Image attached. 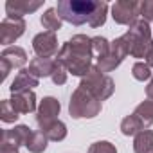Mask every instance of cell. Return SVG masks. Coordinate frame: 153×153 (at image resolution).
Instances as JSON below:
<instances>
[{
  "mask_svg": "<svg viewBox=\"0 0 153 153\" xmlns=\"http://www.w3.org/2000/svg\"><path fill=\"white\" fill-rule=\"evenodd\" d=\"M92 38L87 34H76L65 42L56 56V59L67 68L72 76H83L92 68Z\"/></svg>",
  "mask_w": 153,
  "mask_h": 153,
  "instance_id": "1",
  "label": "cell"
},
{
  "mask_svg": "<svg viewBox=\"0 0 153 153\" xmlns=\"http://www.w3.org/2000/svg\"><path fill=\"white\" fill-rule=\"evenodd\" d=\"M96 7L97 2H92V0H61L56 6V11L63 22H68L72 25H83L90 22Z\"/></svg>",
  "mask_w": 153,
  "mask_h": 153,
  "instance_id": "2",
  "label": "cell"
},
{
  "mask_svg": "<svg viewBox=\"0 0 153 153\" xmlns=\"http://www.w3.org/2000/svg\"><path fill=\"white\" fill-rule=\"evenodd\" d=\"M101 101L83 88H76L68 101V114L72 119H92L101 114Z\"/></svg>",
  "mask_w": 153,
  "mask_h": 153,
  "instance_id": "3",
  "label": "cell"
},
{
  "mask_svg": "<svg viewBox=\"0 0 153 153\" xmlns=\"http://www.w3.org/2000/svg\"><path fill=\"white\" fill-rule=\"evenodd\" d=\"M79 88L90 92L99 101H105V99H108L114 94L115 83H114V79L110 78V76H106L105 72H101L97 68V65H92V68L81 78Z\"/></svg>",
  "mask_w": 153,
  "mask_h": 153,
  "instance_id": "4",
  "label": "cell"
},
{
  "mask_svg": "<svg viewBox=\"0 0 153 153\" xmlns=\"http://www.w3.org/2000/svg\"><path fill=\"white\" fill-rule=\"evenodd\" d=\"M130 40V56L133 58H148L153 51V38L151 29L146 20H139L135 25H131L126 33Z\"/></svg>",
  "mask_w": 153,
  "mask_h": 153,
  "instance_id": "5",
  "label": "cell"
},
{
  "mask_svg": "<svg viewBox=\"0 0 153 153\" xmlns=\"http://www.w3.org/2000/svg\"><path fill=\"white\" fill-rule=\"evenodd\" d=\"M128 54H130V40L126 34H123L110 43V52L105 58L97 59V68L101 72H112L124 61Z\"/></svg>",
  "mask_w": 153,
  "mask_h": 153,
  "instance_id": "6",
  "label": "cell"
},
{
  "mask_svg": "<svg viewBox=\"0 0 153 153\" xmlns=\"http://www.w3.org/2000/svg\"><path fill=\"white\" fill-rule=\"evenodd\" d=\"M140 16V2L135 0H119L112 6V18L121 25H135Z\"/></svg>",
  "mask_w": 153,
  "mask_h": 153,
  "instance_id": "7",
  "label": "cell"
},
{
  "mask_svg": "<svg viewBox=\"0 0 153 153\" xmlns=\"http://www.w3.org/2000/svg\"><path fill=\"white\" fill-rule=\"evenodd\" d=\"M59 110H61V105L56 97L49 96V97H43L40 101V106L36 110V124L40 126V131L58 121Z\"/></svg>",
  "mask_w": 153,
  "mask_h": 153,
  "instance_id": "8",
  "label": "cell"
},
{
  "mask_svg": "<svg viewBox=\"0 0 153 153\" xmlns=\"http://www.w3.org/2000/svg\"><path fill=\"white\" fill-rule=\"evenodd\" d=\"M33 49L36 52L38 58H47V59H52L54 56H58V38H56V33H51V31H45V33H40L33 38Z\"/></svg>",
  "mask_w": 153,
  "mask_h": 153,
  "instance_id": "9",
  "label": "cell"
},
{
  "mask_svg": "<svg viewBox=\"0 0 153 153\" xmlns=\"http://www.w3.org/2000/svg\"><path fill=\"white\" fill-rule=\"evenodd\" d=\"M24 33H25V20L24 18L6 16L0 22V43L2 45L15 43Z\"/></svg>",
  "mask_w": 153,
  "mask_h": 153,
  "instance_id": "10",
  "label": "cell"
},
{
  "mask_svg": "<svg viewBox=\"0 0 153 153\" xmlns=\"http://www.w3.org/2000/svg\"><path fill=\"white\" fill-rule=\"evenodd\" d=\"M31 128L25 126V124H18L11 130H4L2 133V142L0 144H9V146H15V148H20V146H25L29 137H31Z\"/></svg>",
  "mask_w": 153,
  "mask_h": 153,
  "instance_id": "11",
  "label": "cell"
},
{
  "mask_svg": "<svg viewBox=\"0 0 153 153\" xmlns=\"http://www.w3.org/2000/svg\"><path fill=\"white\" fill-rule=\"evenodd\" d=\"M42 7V2H31V0H9L6 2V13L11 18H24V15H31Z\"/></svg>",
  "mask_w": 153,
  "mask_h": 153,
  "instance_id": "12",
  "label": "cell"
},
{
  "mask_svg": "<svg viewBox=\"0 0 153 153\" xmlns=\"http://www.w3.org/2000/svg\"><path fill=\"white\" fill-rule=\"evenodd\" d=\"M38 83H40V79L34 78V76L29 72V68H22V70L16 74L15 81L11 83L9 90H11V94H20V92L33 90L34 87H38Z\"/></svg>",
  "mask_w": 153,
  "mask_h": 153,
  "instance_id": "13",
  "label": "cell"
},
{
  "mask_svg": "<svg viewBox=\"0 0 153 153\" xmlns=\"http://www.w3.org/2000/svg\"><path fill=\"white\" fill-rule=\"evenodd\" d=\"M13 108L18 114H31L36 110V96L33 90L27 92H20V94H13V97L9 99Z\"/></svg>",
  "mask_w": 153,
  "mask_h": 153,
  "instance_id": "14",
  "label": "cell"
},
{
  "mask_svg": "<svg viewBox=\"0 0 153 153\" xmlns=\"http://www.w3.org/2000/svg\"><path fill=\"white\" fill-rule=\"evenodd\" d=\"M0 59H4L9 63L11 68H22L25 63H27V54L22 47H6L0 54Z\"/></svg>",
  "mask_w": 153,
  "mask_h": 153,
  "instance_id": "15",
  "label": "cell"
},
{
  "mask_svg": "<svg viewBox=\"0 0 153 153\" xmlns=\"http://www.w3.org/2000/svg\"><path fill=\"white\" fill-rule=\"evenodd\" d=\"M56 59H47V58H34L29 63V72L34 76V78H49L52 76Z\"/></svg>",
  "mask_w": 153,
  "mask_h": 153,
  "instance_id": "16",
  "label": "cell"
},
{
  "mask_svg": "<svg viewBox=\"0 0 153 153\" xmlns=\"http://www.w3.org/2000/svg\"><path fill=\"white\" fill-rule=\"evenodd\" d=\"M133 151L135 153H153V131L142 130L133 139Z\"/></svg>",
  "mask_w": 153,
  "mask_h": 153,
  "instance_id": "17",
  "label": "cell"
},
{
  "mask_svg": "<svg viewBox=\"0 0 153 153\" xmlns=\"http://www.w3.org/2000/svg\"><path fill=\"white\" fill-rule=\"evenodd\" d=\"M133 114L139 117V121L142 123L144 130L148 126H151L153 124V99H146L140 105H137V108L133 110Z\"/></svg>",
  "mask_w": 153,
  "mask_h": 153,
  "instance_id": "18",
  "label": "cell"
},
{
  "mask_svg": "<svg viewBox=\"0 0 153 153\" xmlns=\"http://www.w3.org/2000/svg\"><path fill=\"white\" fill-rule=\"evenodd\" d=\"M40 22H42V25H43L47 31H51V33H56V31H59V29H61V25H63V20H61V16L58 15L56 7H51V9H47V11L42 15Z\"/></svg>",
  "mask_w": 153,
  "mask_h": 153,
  "instance_id": "19",
  "label": "cell"
},
{
  "mask_svg": "<svg viewBox=\"0 0 153 153\" xmlns=\"http://www.w3.org/2000/svg\"><path fill=\"white\" fill-rule=\"evenodd\" d=\"M47 142H49V139L45 137L43 131H33L29 140H27V144H25V148L31 153H43L47 149Z\"/></svg>",
  "mask_w": 153,
  "mask_h": 153,
  "instance_id": "20",
  "label": "cell"
},
{
  "mask_svg": "<svg viewBox=\"0 0 153 153\" xmlns=\"http://www.w3.org/2000/svg\"><path fill=\"white\" fill-rule=\"evenodd\" d=\"M142 130H144V126H142V123L139 121V117L135 114L126 115L121 121V131H123V135H137Z\"/></svg>",
  "mask_w": 153,
  "mask_h": 153,
  "instance_id": "21",
  "label": "cell"
},
{
  "mask_svg": "<svg viewBox=\"0 0 153 153\" xmlns=\"http://www.w3.org/2000/svg\"><path fill=\"white\" fill-rule=\"evenodd\" d=\"M43 133H45V137L49 139V140H52V142H59V140H63L65 137H67V126H65V123H61L59 119L56 121V123H52L51 126H47L45 130H42Z\"/></svg>",
  "mask_w": 153,
  "mask_h": 153,
  "instance_id": "22",
  "label": "cell"
},
{
  "mask_svg": "<svg viewBox=\"0 0 153 153\" xmlns=\"http://www.w3.org/2000/svg\"><path fill=\"white\" fill-rule=\"evenodd\" d=\"M106 15H108V4L106 2H97V7H96V11L92 15L90 22H88V25L94 27V29L96 27H101L106 22Z\"/></svg>",
  "mask_w": 153,
  "mask_h": 153,
  "instance_id": "23",
  "label": "cell"
},
{
  "mask_svg": "<svg viewBox=\"0 0 153 153\" xmlns=\"http://www.w3.org/2000/svg\"><path fill=\"white\" fill-rule=\"evenodd\" d=\"M18 117H20V114L13 108L9 99H4L2 103H0V119H2L4 123H15Z\"/></svg>",
  "mask_w": 153,
  "mask_h": 153,
  "instance_id": "24",
  "label": "cell"
},
{
  "mask_svg": "<svg viewBox=\"0 0 153 153\" xmlns=\"http://www.w3.org/2000/svg\"><path fill=\"white\" fill-rule=\"evenodd\" d=\"M110 43H112V42H108V40L103 38V36H94V38H92V51H94V54L97 56V59H99V58H105V56L110 52Z\"/></svg>",
  "mask_w": 153,
  "mask_h": 153,
  "instance_id": "25",
  "label": "cell"
},
{
  "mask_svg": "<svg viewBox=\"0 0 153 153\" xmlns=\"http://www.w3.org/2000/svg\"><path fill=\"white\" fill-rule=\"evenodd\" d=\"M131 74H133V78L137 81H146L151 78V67L144 61H137L133 67H131Z\"/></svg>",
  "mask_w": 153,
  "mask_h": 153,
  "instance_id": "26",
  "label": "cell"
},
{
  "mask_svg": "<svg viewBox=\"0 0 153 153\" xmlns=\"http://www.w3.org/2000/svg\"><path fill=\"white\" fill-rule=\"evenodd\" d=\"M87 153H117V148L108 140H97V142L90 144Z\"/></svg>",
  "mask_w": 153,
  "mask_h": 153,
  "instance_id": "27",
  "label": "cell"
},
{
  "mask_svg": "<svg viewBox=\"0 0 153 153\" xmlns=\"http://www.w3.org/2000/svg\"><path fill=\"white\" fill-rule=\"evenodd\" d=\"M67 76H68L67 68L56 59V65H54V70H52V76H51L52 83H54V85H63V83L67 81Z\"/></svg>",
  "mask_w": 153,
  "mask_h": 153,
  "instance_id": "28",
  "label": "cell"
},
{
  "mask_svg": "<svg viewBox=\"0 0 153 153\" xmlns=\"http://www.w3.org/2000/svg\"><path fill=\"white\" fill-rule=\"evenodd\" d=\"M140 16L146 22H153V0H144V2H140Z\"/></svg>",
  "mask_w": 153,
  "mask_h": 153,
  "instance_id": "29",
  "label": "cell"
},
{
  "mask_svg": "<svg viewBox=\"0 0 153 153\" xmlns=\"http://www.w3.org/2000/svg\"><path fill=\"white\" fill-rule=\"evenodd\" d=\"M0 72H2V76H0V81H4L7 76H9V72H11L9 63H7V61H4V59H0Z\"/></svg>",
  "mask_w": 153,
  "mask_h": 153,
  "instance_id": "30",
  "label": "cell"
},
{
  "mask_svg": "<svg viewBox=\"0 0 153 153\" xmlns=\"http://www.w3.org/2000/svg\"><path fill=\"white\" fill-rule=\"evenodd\" d=\"M0 153H18V148L9 144H0Z\"/></svg>",
  "mask_w": 153,
  "mask_h": 153,
  "instance_id": "31",
  "label": "cell"
},
{
  "mask_svg": "<svg viewBox=\"0 0 153 153\" xmlns=\"http://www.w3.org/2000/svg\"><path fill=\"white\" fill-rule=\"evenodd\" d=\"M146 96H148V99H153V78L149 79V83L146 87Z\"/></svg>",
  "mask_w": 153,
  "mask_h": 153,
  "instance_id": "32",
  "label": "cell"
},
{
  "mask_svg": "<svg viewBox=\"0 0 153 153\" xmlns=\"http://www.w3.org/2000/svg\"><path fill=\"white\" fill-rule=\"evenodd\" d=\"M146 63H148V65H149V67L153 68V51H151V54H149V56L146 58Z\"/></svg>",
  "mask_w": 153,
  "mask_h": 153,
  "instance_id": "33",
  "label": "cell"
}]
</instances>
